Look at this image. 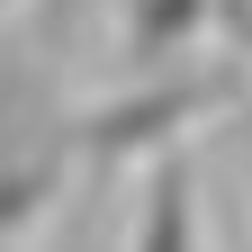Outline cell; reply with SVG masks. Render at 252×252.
Wrapping results in <instances>:
<instances>
[{
  "instance_id": "obj_1",
  "label": "cell",
  "mask_w": 252,
  "mask_h": 252,
  "mask_svg": "<svg viewBox=\"0 0 252 252\" xmlns=\"http://www.w3.org/2000/svg\"><path fill=\"white\" fill-rule=\"evenodd\" d=\"M234 99V72H153V90H126V99H108L99 117H72V135H81V162L90 171H117V162H144V153H171L189 126H198L207 108H225Z\"/></svg>"
},
{
  "instance_id": "obj_2",
  "label": "cell",
  "mask_w": 252,
  "mask_h": 252,
  "mask_svg": "<svg viewBox=\"0 0 252 252\" xmlns=\"http://www.w3.org/2000/svg\"><path fill=\"white\" fill-rule=\"evenodd\" d=\"M72 171H81V135H72V126H54V135H36L27 153L0 162V252H9V243L54 207V189L72 180Z\"/></svg>"
},
{
  "instance_id": "obj_3",
  "label": "cell",
  "mask_w": 252,
  "mask_h": 252,
  "mask_svg": "<svg viewBox=\"0 0 252 252\" xmlns=\"http://www.w3.org/2000/svg\"><path fill=\"white\" fill-rule=\"evenodd\" d=\"M126 252H198V180H189L180 153H162L144 180V207H135V243Z\"/></svg>"
},
{
  "instance_id": "obj_4",
  "label": "cell",
  "mask_w": 252,
  "mask_h": 252,
  "mask_svg": "<svg viewBox=\"0 0 252 252\" xmlns=\"http://www.w3.org/2000/svg\"><path fill=\"white\" fill-rule=\"evenodd\" d=\"M207 27H225L216 0H135V9H126V54L153 63V72H171L180 54H198Z\"/></svg>"
},
{
  "instance_id": "obj_5",
  "label": "cell",
  "mask_w": 252,
  "mask_h": 252,
  "mask_svg": "<svg viewBox=\"0 0 252 252\" xmlns=\"http://www.w3.org/2000/svg\"><path fill=\"white\" fill-rule=\"evenodd\" d=\"M216 9H225V18H234V27H252V0H216Z\"/></svg>"
},
{
  "instance_id": "obj_6",
  "label": "cell",
  "mask_w": 252,
  "mask_h": 252,
  "mask_svg": "<svg viewBox=\"0 0 252 252\" xmlns=\"http://www.w3.org/2000/svg\"><path fill=\"white\" fill-rule=\"evenodd\" d=\"M9 9H18V0H0V18H9Z\"/></svg>"
}]
</instances>
